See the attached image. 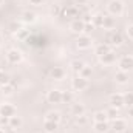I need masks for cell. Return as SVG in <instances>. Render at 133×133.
<instances>
[{"label": "cell", "mask_w": 133, "mask_h": 133, "mask_svg": "<svg viewBox=\"0 0 133 133\" xmlns=\"http://www.w3.org/2000/svg\"><path fill=\"white\" fill-rule=\"evenodd\" d=\"M115 81H116V84H119V85H125V84L129 82V73H125V71H116Z\"/></svg>", "instance_id": "18"}, {"label": "cell", "mask_w": 133, "mask_h": 133, "mask_svg": "<svg viewBox=\"0 0 133 133\" xmlns=\"http://www.w3.org/2000/svg\"><path fill=\"white\" fill-rule=\"evenodd\" d=\"M62 17H66V19H77L79 17V9H77V6L74 5V6H66V8H62V14H61Z\"/></svg>", "instance_id": "12"}, {"label": "cell", "mask_w": 133, "mask_h": 133, "mask_svg": "<svg viewBox=\"0 0 133 133\" xmlns=\"http://www.w3.org/2000/svg\"><path fill=\"white\" fill-rule=\"evenodd\" d=\"M14 115H17V108H16L12 104H8V102L0 104V116H3V118H11V116H14Z\"/></svg>", "instance_id": "6"}, {"label": "cell", "mask_w": 133, "mask_h": 133, "mask_svg": "<svg viewBox=\"0 0 133 133\" xmlns=\"http://www.w3.org/2000/svg\"><path fill=\"white\" fill-rule=\"evenodd\" d=\"M61 119H62V115L59 113V111H48L46 113V116H45V121H53V122H61Z\"/></svg>", "instance_id": "24"}, {"label": "cell", "mask_w": 133, "mask_h": 133, "mask_svg": "<svg viewBox=\"0 0 133 133\" xmlns=\"http://www.w3.org/2000/svg\"><path fill=\"white\" fill-rule=\"evenodd\" d=\"M71 87H73L74 91H84V90H87V87H88V79H85V77H82V76L77 74V76L71 81Z\"/></svg>", "instance_id": "5"}, {"label": "cell", "mask_w": 133, "mask_h": 133, "mask_svg": "<svg viewBox=\"0 0 133 133\" xmlns=\"http://www.w3.org/2000/svg\"><path fill=\"white\" fill-rule=\"evenodd\" d=\"M70 111H71V115H73V116L85 115V105H84V104H81V102H74V104H71Z\"/></svg>", "instance_id": "15"}, {"label": "cell", "mask_w": 133, "mask_h": 133, "mask_svg": "<svg viewBox=\"0 0 133 133\" xmlns=\"http://www.w3.org/2000/svg\"><path fill=\"white\" fill-rule=\"evenodd\" d=\"M9 82H11V77H9L5 71L0 70V87H2V85H6V84H9Z\"/></svg>", "instance_id": "30"}, {"label": "cell", "mask_w": 133, "mask_h": 133, "mask_svg": "<svg viewBox=\"0 0 133 133\" xmlns=\"http://www.w3.org/2000/svg\"><path fill=\"white\" fill-rule=\"evenodd\" d=\"M43 129L46 133H54L59 129V124L57 122H53V121H45L43 122Z\"/></svg>", "instance_id": "25"}, {"label": "cell", "mask_w": 133, "mask_h": 133, "mask_svg": "<svg viewBox=\"0 0 133 133\" xmlns=\"http://www.w3.org/2000/svg\"><path fill=\"white\" fill-rule=\"evenodd\" d=\"M28 2H30V5H33V6H40V5L45 3V0H28Z\"/></svg>", "instance_id": "37"}, {"label": "cell", "mask_w": 133, "mask_h": 133, "mask_svg": "<svg viewBox=\"0 0 133 133\" xmlns=\"http://www.w3.org/2000/svg\"><path fill=\"white\" fill-rule=\"evenodd\" d=\"M8 119H9V118H3V116H0V127L8 125Z\"/></svg>", "instance_id": "41"}, {"label": "cell", "mask_w": 133, "mask_h": 133, "mask_svg": "<svg viewBox=\"0 0 133 133\" xmlns=\"http://www.w3.org/2000/svg\"><path fill=\"white\" fill-rule=\"evenodd\" d=\"M124 95V105L129 108L133 107V91H127V93H122Z\"/></svg>", "instance_id": "29"}, {"label": "cell", "mask_w": 133, "mask_h": 133, "mask_svg": "<svg viewBox=\"0 0 133 133\" xmlns=\"http://www.w3.org/2000/svg\"><path fill=\"white\" fill-rule=\"evenodd\" d=\"M22 59H23V54H22L20 50H17V48H11V50H8V53H6V61H8L11 65H17V64H20Z\"/></svg>", "instance_id": "2"}, {"label": "cell", "mask_w": 133, "mask_h": 133, "mask_svg": "<svg viewBox=\"0 0 133 133\" xmlns=\"http://www.w3.org/2000/svg\"><path fill=\"white\" fill-rule=\"evenodd\" d=\"M99 62L102 65H113V64L116 62V53H115L113 50H110L108 53L99 56Z\"/></svg>", "instance_id": "11"}, {"label": "cell", "mask_w": 133, "mask_h": 133, "mask_svg": "<svg viewBox=\"0 0 133 133\" xmlns=\"http://www.w3.org/2000/svg\"><path fill=\"white\" fill-rule=\"evenodd\" d=\"M107 111V118L108 119H111V121H115V119H118L119 118V110L118 108H115V107H110L108 110H105Z\"/></svg>", "instance_id": "28"}, {"label": "cell", "mask_w": 133, "mask_h": 133, "mask_svg": "<svg viewBox=\"0 0 133 133\" xmlns=\"http://www.w3.org/2000/svg\"><path fill=\"white\" fill-rule=\"evenodd\" d=\"M2 5H3V0H0V6H2Z\"/></svg>", "instance_id": "45"}, {"label": "cell", "mask_w": 133, "mask_h": 133, "mask_svg": "<svg viewBox=\"0 0 133 133\" xmlns=\"http://www.w3.org/2000/svg\"><path fill=\"white\" fill-rule=\"evenodd\" d=\"M70 30H71L73 33H76V34H84V31H85V23H84V20L79 19V17L74 19V20H71Z\"/></svg>", "instance_id": "10"}, {"label": "cell", "mask_w": 133, "mask_h": 133, "mask_svg": "<svg viewBox=\"0 0 133 133\" xmlns=\"http://www.w3.org/2000/svg\"><path fill=\"white\" fill-rule=\"evenodd\" d=\"M87 3H88V0H74V5H79V6L81 5H87Z\"/></svg>", "instance_id": "42"}, {"label": "cell", "mask_w": 133, "mask_h": 133, "mask_svg": "<svg viewBox=\"0 0 133 133\" xmlns=\"http://www.w3.org/2000/svg\"><path fill=\"white\" fill-rule=\"evenodd\" d=\"M22 124H23V121H22V118H20V116H17V115L11 116V118L8 119V125H9L11 129H14V130L20 129V127H22Z\"/></svg>", "instance_id": "17"}, {"label": "cell", "mask_w": 133, "mask_h": 133, "mask_svg": "<svg viewBox=\"0 0 133 133\" xmlns=\"http://www.w3.org/2000/svg\"><path fill=\"white\" fill-rule=\"evenodd\" d=\"M26 34H28V31H26V30H20V31L16 34V36H17L19 39H25V37H26Z\"/></svg>", "instance_id": "39"}, {"label": "cell", "mask_w": 133, "mask_h": 133, "mask_svg": "<svg viewBox=\"0 0 133 133\" xmlns=\"http://www.w3.org/2000/svg\"><path fill=\"white\" fill-rule=\"evenodd\" d=\"M125 34H127V37H129V39H132V40H133V23H132V25H129V26L125 28Z\"/></svg>", "instance_id": "36"}, {"label": "cell", "mask_w": 133, "mask_h": 133, "mask_svg": "<svg viewBox=\"0 0 133 133\" xmlns=\"http://www.w3.org/2000/svg\"><path fill=\"white\" fill-rule=\"evenodd\" d=\"M91 45H93V40L88 34H79V37L76 39V46L79 50H88L91 48Z\"/></svg>", "instance_id": "4"}, {"label": "cell", "mask_w": 133, "mask_h": 133, "mask_svg": "<svg viewBox=\"0 0 133 133\" xmlns=\"http://www.w3.org/2000/svg\"><path fill=\"white\" fill-rule=\"evenodd\" d=\"M107 11L113 17H119L124 14V2L122 0H110L107 5Z\"/></svg>", "instance_id": "1"}, {"label": "cell", "mask_w": 133, "mask_h": 133, "mask_svg": "<svg viewBox=\"0 0 133 133\" xmlns=\"http://www.w3.org/2000/svg\"><path fill=\"white\" fill-rule=\"evenodd\" d=\"M91 23L95 25V28H102V23H104V14L96 12L91 16Z\"/></svg>", "instance_id": "23"}, {"label": "cell", "mask_w": 133, "mask_h": 133, "mask_svg": "<svg viewBox=\"0 0 133 133\" xmlns=\"http://www.w3.org/2000/svg\"><path fill=\"white\" fill-rule=\"evenodd\" d=\"M93 121H95V122H107V121H108L107 111H105V110H98V111L93 115Z\"/></svg>", "instance_id": "22"}, {"label": "cell", "mask_w": 133, "mask_h": 133, "mask_svg": "<svg viewBox=\"0 0 133 133\" xmlns=\"http://www.w3.org/2000/svg\"><path fill=\"white\" fill-rule=\"evenodd\" d=\"M46 101H48V104H61L62 102V91L57 88L50 90L46 93Z\"/></svg>", "instance_id": "8"}, {"label": "cell", "mask_w": 133, "mask_h": 133, "mask_svg": "<svg viewBox=\"0 0 133 133\" xmlns=\"http://www.w3.org/2000/svg\"><path fill=\"white\" fill-rule=\"evenodd\" d=\"M102 28H104V30H113V28H115V17H113V16H110V14L104 16Z\"/></svg>", "instance_id": "20"}, {"label": "cell", "mask_w": 133, "mask_h": 133, "mask_svg": "<svg viewBox=\"0 0 133 133\" xmlns=\"http://www.w3.org/2000/svg\"><path fill=\"white\" fill-rule=\"evenodd\" d=\"M91 66H88V65H85L84 68H82V71L79 73V76H82V77H85V79H88L90 76H91Z\"/></svg>", "instance_id": "31"}, {"label": "cell", "mask_w": 133, "mask_h": 133, "mask_svg": "<svg viewBox=\"0 0 133 133\" xmlns=\"http://www.w3.org/2000/svg\"><path fill=\"white\" fill-rule=\"evenodd\" d=\"M22 22L23 23H34L36 22V14L33 11H23L22 12Z\"/></svg>", "instance_id": "21"}, {"label": "cell", "mask_w": 133, "mask_h": 133, "mask_svg": "<svg viewBox=\"0 0 133 133\" xmlns=\"http://www.w3.org/2000/svg\"><path fill=\"white\" fill-rule=\"evenodd\" d=\"M5 133H17V132H16L14 129H9V130H6V132H5Z\"/></svg>", "instance_id": "44"}, {"label": "cell", "mask_w": 133, "mask_h": 133, "mask_svg": "<svg viewBox=\"0 0 133 133\" xmlns=\"http://www.w3.org/2000/svg\"><path fill=\"white\" fill-rule=\"evenodd\" d=\"M110 107H115V108L121 110L124 107V95L122 93H113L110 96Z\"/></svg>", "instance_id": "9"}, {"label": "cell", "mask_w": 133, "mask_h": 133, "mask_svg": "<svg viewBox=\"0 0 133 133\" xmlns=\"http://www.w3.org/2000/svg\"><path fill=\"white\" fill-rule=\"evenodd\" d=\"M9 31L14 34H17L20 31V23H17V22H12V23H9Z\"/></svg>", "instance_id": "35"}, {"label": "cell", "mask_w": 133, "mask_h": 133, "mask_svg": "<svg viewBox=\"0 0 133 133\" xmlns=\"http://www.w3.org/2000/svg\"><path fill=\"white\" fill-rule=\"evenodd\" d=\"M0 45H2V34H0Z\"/></svg>", "instance_id": "46"}, {"label": "cell", "mask_w": 133, "mask_h": 133, "mask_svg": "<svg viewBox=\"0 0 133 133\" xmlns=\"http://www.w3.org/2000/svg\"><path fill=\"white\" fill-rule=\"evenodd\" d=\"M115 133H122V132H115Z\"/></svg>", "instance_id": "48"}, {"label": "cell", "mask_w": 133, "mask_h": 133, "mask_svg": "<svg viewBox=\"0 0 133 133\" xmlns=\"http://www.w3.org/2000/svg\"><path fill=\"white\" fill-rule=\"evenodd\" d=\"M105 43H108L110 46H121L122 43H124V37H122V34L118 33V31H115V33L108 34V37H107V42Z\"/></svg>", "instance_id": "7"}, {"label": "cell", "mask_w": 133, "mask_h": 133, "mask_svg": "<svg viewBox=\"0 0 133 133\" xmlns=\"http://www.w3.org/2000/svg\"><path fill=\"white\" fill-rule=\"evenodd\" d=\"M118 68H119V71H125V73H129V71H133V56H122L119 61H118Z\"/></svg>", "instance_id": "3"}, {"label": "cell", "mask_w": 133, "mask_h": 133, "mask_svg": "<svg viewBox=\"0 0 133 133\" xmlns=\"http://www.w3.org/2000/svg\"><path fill=\"white\" fill-rule=\"evenodd\" d=\"M14 88H16V84H14V82H9V84L0 87V90H2L3 95H12V93H14Z\"/></svg>", "instance_id": "26"}, {"label": "cell", "mask_w": 133, "mask_h": 133, "mask_svg": "<svg viewBox=\"0 0 133 133\" xmlns=\"http://www.w3.org/2000/svg\"><path fill=\"white\" fill-rule=\"evenodd\" d=\"M62 102L71 104V102H73V93H70V91H62Z\"/></svg>", "instance_id": "32"}, {"label": "cell", "mask_w": 133, "mask_h": 133, "mask_svg": "<svg viewBox=\"0 0 133 133\" xmlns=\"http://www.w3.org/2000/svg\"><path fill=\"white\" fill-rule=\"evenodd\" d=\"M129 116H133V107H129Z\"/></svg>", "instance_id": "43"}, {"label": "cell", "mask_w": 133, "mask_h": 133, "mask_svg": "<svg viewBox=\"0 0 133 133\" xmlns=\"http://www.w3.org/2000/svg\"><path fill=\"white\" fill-rule=\"evenodd\" d=\"M0 133H5V132H3V130H2V127H0Z\"/></svg>", "instance_id": "47"}, {"label": "cell", "mask_w": 133, "mask_h": 133, "mask_svg": "<svg viewBox=\"0 0 133 133\" xmlns=\"http://www.w3.org/2000/svg\"><path fill=\"white\" fill-rule=\"evenodd\" d=\"M82 20H84V23H91V14H84Z\"/></svg>", "instance_id": "38"}, {"label": "cell", "mask_w": 133, "mask_h": 133, "mask_svg": "<svg viewBox=\"0 0 133 133\" xmlns=\"http://www.w3.org/2000/svg\"><path fill=\"white\" fill-rule=\"evenodd\" d=\"M111 129H113L115 132H122V133H125V130H127V122H125L122 118H118V119L111 121Z\"/></svg>", "instance_id": "14"}, {"label": "cell", "mask_w": 133, "mask_h": 133, "mask_svg": "<svg viewBox=\"0 0 133 133\" xmlns=\"http://www.w3.org/2000/svg\"><path fill=\"white\" fill-rule=\"evenodd\" d=\"M50 12H51V16L57 17V16H61V14H62V8H61L59 5H53V6H51V9H50Z\"/></svg>", "instance_id": "33"}, {"label": "cell", "mask_w": 133, "mask_h": 133, "mask_svg": "<svg viewBox=\"0 0 133 133\" xmlns=\"http://www.w3.org/2000/svg\"><path fill=\"white\" fill-rule=\"evenodd\" d=\"M88 122V118L85 115H81V116H76V124L77 125H85Z\"/></svg>", "instance_id": "34"}, {"label": "cell", "mask_w": 133, "mask_h": 133, "mask_svg": "<svg viewBox=\"0 0 133 133\" xmlns=\"http://www.w3.org/2000/svg\"><path fill=\"white\" fill-rule=\"evenodd\" d=\"M108 129H110L108 122H95V130L98 133H105L108 132Z\"/></svg>", "instance_id": "27"}, {"label": "cell", "mask_w": 133, "mask_h": 133, "mask_svg": "<svg viewBox=\"0 0 133 133\" xmlns=\"http://www.w3.org/2000/svg\"><path fill=\"white\" fill-rule=\"evenodd\" d=\"M111 50V46L108 45V43H98L96 45V48H95V53H96V56L99 57V56H102V54H105V53H108Z\"/></svg>", "instance_id": "19"}, {"label": "cell", "mask_w": 133, "mask_h": 133, "mask_svg": "<svg viewBox=\"0 0 133 133\" xmlns=\"http://www.w3.org/2000/svg\"><path fill=\"white\" fill-rule=\"evenodd\" d=\"M84 66H85V64H84V61H81V59H73V61H70V70H71L73 73H76V74H79Z\"/></svg>", "instance_id": "16"}, {"label": "cell", "mask_w": 133, "mask_h": 133, "mask_svg": "<svg viewBox=\"0 0 133 133\" xmlns=\"http://www.w3.org/2000/svg\"><path fill=\"white\" fill-rule=\"evenodd\" d=\"M50 76H51V79H54V81H62V79H65L66 71L62 66H53L51 71H50Z\"/></svg>", "instance_id": "13"}, {"label": "cell", "mask_w": 133, "mask_h": 133, "mask_svg": "<svg viewBox=\"0 0 133 133\" xmlns=\"http://www.w3.org/2000/svg\"><path fill=\"white\" fill-rule=\"evenodd\" d=\"M95 30V25L93 23H85V31L84 33H90V31H93Z\"/></svg>", "instance_id": "40"}]
</instances>
